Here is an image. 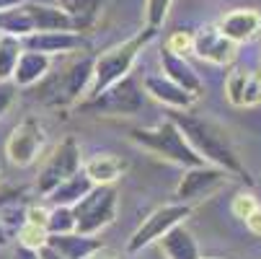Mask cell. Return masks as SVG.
<instances>
[{
    "label": "cell",
    "instance_id": "10",
    "mask_svg": "<svg viewBox=\"0 0 261 259\" xmlns=\"http://www.w3.org/2000/svg\"><path fill=\"white\" fill-rule=\"evenodd\" d=\"M44 143V130L36 120H23L21 125L13 127V132L6 140V156L13 166H31L36 158H39Z\"/></svg>",
    "mask_w": 261,
    "mask_h": 259
},
{
    "label": "cell",
    "instance_id": "25",
    "mask_svg": "<svg viewBox=\"0 0 261 259\" xmlns=\"http://www.w3.org/2000/svg\"><path fill=\"white\" fill-rule=\"evenodd\" d=\"M248 73L246 67H236L228 81H225V96L233 106H243V88H246V81H248Z\"/></svg>",
    "mask_w": 261,
    "mask_h": 259
},
{
    "label": "cell",
    "instance_id": "20",
    "mask_svg": "<svg viewBox=\"0 0 261 259\" xmlns=\"http://www.w3.org/2000/svg\"><path fill=\"white\" fill-rule=\"evenodd\" d=\"M34 31H75L70 16L60 6H47V3H23Z\"/></svg>",
    "mask_w": 261,
    "mask_h": 259
},
{
    "label": "cell",
    "instance_id": "4",
    "mask_svg": "<svg viewBox=\"0 0 261 259\" xmlns=\"http://www.w3.org/2000/svg\"><path fill=\"white\" fill-rule=\"evenodd\" d=\"M119 207V192L114 184H101L93 187L83 200L72 205V218H75V231L83 236H96L106 226L114 223Z\"/></svg>",
    "mask_w": 261,
    "mask_h": 259
},
{
    "label": "cell",
    "instance_id": "30",
    "mask_svg": "<svg viewBox=\"0 0 261 259\" xmlns=\"http://www.w3.org/2000/svg\"><path fill=\"white\" fill-rule=\"evenodd\" d=\"M256 207H258V200H256L251 192H241V195H236V197H233V205H230L233 215L241 218V220H246Z\"/></svg>",
    "mask_w": 261,
    "mask_h": 259
},
{
    "label": "cell",
    "instance_id": "16",
    "mask_svg": "<svg viewBox=\"0 0 261 259\" xmlns=\"http://www.w3.org/2000/svg\"><path fill=\"white\" fill-rule=\"evenodd\" d=\"M127 169H129L127 158H122L117 153H96L88 161H83V174L96 184V187L119 181L127 174Z\"/></svg>",
    "mask_w": 261,
    "mask_h": 259
},
{
    "label": "cell",
    "instance_id": "32",
    "mask_svg": "<svg viewBox=\"0 0 261 259\" xmlns=\"http://www.w3.org/2000/svg\"><path fill=\"white\" fill-rule=\"evenodd\" d=\"M16 99V86L11 81H0V117H3Z\"/></svg>",
    "mask_w": 261,
    "mask_h": 259
},
{
    "label": "cell",
    "instance_id": "22",
    "mask_svg": "<svg viewBox=\"0 0 261 259\" xmlns=\"http://www.w3.org/2000/svg\"><path fill=\"white\" fill-rule=\"evenodd\" d=\"M96 187V184L83 174V169L78 171V174H72L70 179H65L62 184H57L55 187V192L49 195V200L55 202V205H65V207H72L78 200H83L91 190Z\"/></svg>",
    "mask_w": 261,
    "mask_h": 259
},
{
    "label": "cell",
    "instance_id": "40",
    "mask_svg": "<svg viewBox=\"0 0 261 259\" xmlns=\"http://www.w3.org/2000/svg\"><path fill=\"white\" fill-rule=\"evenodd\" d=\"M199 259H217V256H199Z\"/></svg>",
    "mask_w": 261,
    "mask_h": 259
},
{
    "label": "cell",
    "instance_id": "21",
    "mask_svg": "<svg viewBox=\"0 0 261 259\" xmlns=\"http://www.w3.org/2000/svg\"><path fill=\"white\" fill-rule=\"evenodd\" d=\"M57 6L70 16L75 31H86L96 23V18L101 16L106 0H57Z\"/></svg>",
    "mask_w": 261,
    "mask_h": 259
},
{
    "label": "cell",
    "instance_id": "19",
    "mask_svg": "<svg viewBox=\"0 0 261 259\" xmlns=\"http://www.w3.org/2000/svg\"><path fill=\"white\" fill-rule=\"evenodd\" d=\"M166 259H199V244L194 239V233L186 228L184 223L181 226H173L168 233H163L158 239Z\"/></svg>",
    "mask_w": 261,
    "mask_h": 259
},
{
    "label": "cell",
    "instance_id": "33",
    "mask_svg": "<svg viewBox=\"0 0 261 259\" xmlns=\"http://www.w3.org/2000/svg\"><path fill=\"white\" fill-rule=\"evenodd\" d=\"M47 218H49V210L42 207V205H31L26 207V223H34V226H47ZM47 231V228H44Z\"/></svg>",
    "mask_w": 261,
    "mask_h": 259
},
{
    "label": "cell",
    "instance_id": "37",
    "mask_svg": "<svg viewBox=\"0 0 261 259\" xmlns=\"http://www.w3.org/2000/svg\"><path fill=\"white\" fill-rule=\"evenodd\" d=\"M39 259H65V256H60L55 249H49V246H42L39 249Z\"/></svg>",
    "mask_w": 261,
    "mask_h": 259
},
{
    "label": "cell",
    "instance_id": "36",
    "mask_svg": "<svg viewBox=\"0 0 261 259\" xmlns=\"http://www.w3.org/2000/svg\"><path fill=\"white\" fill-rule=\"evenodd\" d=\"M26 0H0V13H6V11H13L18 6H23Z\"/></svg>",
    "mask_w": 261,
    "mask_h": 259
},
{
    "label": "cell",
    "instance_id": "12",
    "mask_svg": "<svg viewBox=\"0 0 261 259\" xmlns=\"http://www.w3.org/2000/svg\"><path fill=\"white\" fill-rule=\"evenodd\" d=\"M236 50L238 47L220 34L217 23H204L192 39V52L199 60L212 62V65H230L236 57Z\"/></svg>",
    "mask_w": 261,
    "mask_h": 259
},
{
    "label": "cell",
    "instance_id": "6",
    "mask_svg": "<svg viewBox=\"0 0 261 259\" xmlns=\"http://www.w3.org/2000/svg\"><path fill=\"white\" fill-rule=\"evenodd\" d=\"M83 112H96V114H109V117H129L142 109V88L127 76L119 83L109 86L93 99H86L81 104Z\"/></svg>",
    "mask_w": 261,
    "mask_h": 259
},
{
    "label": "cell",
    "instance_id": "39",
    "mask_svg": "<svg viewBox=\"0 0 261 259\" xmlns=\"http://www.w3.org/2000/svg\"><path fill=\"white\" fill-rule=\"evenodd\" d=\"M8 246V231L3 228V223H0V249Z\"/></svg>",
    "mask_w": 261,
    "mask_h": 259
},
{
    "label": "cell",
    "instance_id": "7",
    "mask_svg": "<svg viewBox=\"0 0 261 259\" xmlns=\"http://www.w3.org/2000/svg\"><path fill=\"white\" fill-rule=\"evenodd\" d=\"M81 169H83V153H81L78 140L75 137H65L52 151L47 163L42 166L39 179H36V190H39L42 197H49L57 184H62L72 174H78Z\"/></svg>",
    "mask_w": 261,
    "mask_h": 259
},
{
    "label": "cell",
    "instance_id": "8",
    "mask_svg": "<svg viewBox=\"0 0 261 259\" xmlns=\"http://www.w3.org/2000/svg\"><path fill=\"white\" fill-rule=\"evenodd\" d=\"M192 210H194V207L186 205V202H171V205H163V207L153 210V213L137 226V231L129 236L127 251L135 254V251H142L145 246L155 244V241H158L163 233H168L173 226H181L184 220L192 215Z\"/></svg>",
    "mask_w": 261,
    "mask_h": 259
},
{
    "label": "cell",
    "instance_id": "3",
    "mask_svg": "<svg viewBox=\"0 0 261 259\" xmlns=\"http://www.w3.org/2000/svg\"><path fill=\"white\" fill-rule=\"evenodd\" d=\"M129 140L135 145H140L142 151H150L163 161H171L181 169H192V166H202L204 161L192 151V145L184 140L181 130L171 122L163 120L155 127H135L129 132Z\"/></svg>",
    "mask_w": 261,
    "mask_h": 259
},
{
    "label": "cell",
    "instance_id": "15",
    "mask_svg": "<svg viewBox=\"0 0 261 259\" xmlns=\"http://www.w3.org/2000/svg\"><path fill=\"white\" fill-rule=\"evenodd\" d=\"M142 88H145V93L150 96V99H155V101L176 109V112H186V109H192L194 101H197L192 93H186L181 86L171 83L166 76H145Z\"/></svg>",
    "mask_w": 261,
    "mask_h": 259
},
{
    "label": "cell",
    "instance_id": "5",
    "mask_svg": "<svg viewBox=\"0 0 261 259\" xmlns=\"http://www.w3.org/2000/svg\"><path fill=\"white\" fill-rule=\"evenodd\" d=\"M91 81H93V57L83 55L78 60H72L60 76L49 78L44 99L52 106H70V104H75L83 93L88 96Z\"/></svg>",
    "mask_w": 261,
    "mask_h": 259
},
{
    "label": "cell",
    "instance_id": "28",
    "mask_svg": "<svg viewBox=\"0 0 261 259\" xmlns=\"http://www.w3.org/2000/svg\"><path fill=\"white\" fill-rule=\"evenodd\" d=\"M168 8H171V0H147L145 3V21H147V29H161L166 16H168Z\"/></svg>",
    "mask_w": 261,
    "mask_h": 259
},
{
    "label": "cell",
    "instance_id": "35",
    "mask_svg": "<svg viewBox=\"0 0 261 259\" xmlns=\"http://www.w3.org/2000/svg\"><path fill=\"white\" fill-rule=\"evenodd\" d=\"M11 259H39V251H36V249H26V246H16L13 249V256Z\"/></svg>",
    "mask_w": 261,
    "mask_h": 259
},
{
    "label": "cell",
    "instance_id": "1",
    "mask_svg": "<svg viewBox=\"0 0 261 259\" xmlns=\"http://www.w3.org/2000/svg\"><path fill=\"white\" fill-rule=\"evenodd\" d=\"M168 120L181 130L184 140L192 145V151L210 166L215 169H222L225 174L230 176H248L238 153H236V148L230 145L225 130H222L220 125L204 120V117H197V114H186V112H173L168 114Z\"/></svg>",
    "mask_w": 261,
    "mask_h": 259
},
{
    "label": "cell",
    "instance_id": "14",
    "mask_svg": "<svg viewBox=\"0 0 261 259\" xmlns=\"http://www.w3.org/2000/svg\"><path fill=\"white\" fill-rule=\"evenodd\" d=\"M161 67H163L161 76H166L171 83L181 86L186 93H192L194 99L202 96L204 83H202V78H199V73L184 60V55H176V52L163 50V52H161Z\"/></svg>",
    "mask_w": 261,
    "mask_h": 259
},
{
    "label": "cell",
    "instance_id": "31",
    "mask_svg": "<svg viewBox=\"0 0 261 259\" xmlns=\"http://www.w3.org/2000/svg\"><path fill=\"white\" fill-rule=\"evenodd\" d=\"M192 39H194V34H189V31H173L168 36V42H166V50L168 52H176V55L192 52Z\"/></svg>",
    "mask_w": 261,
    "mask_h": 259
},
{
    "label": "cell",
    "instance_id": "38",
    "mask_svg": "<svg viewBox=\"0 0 261 259\" xmlns=\"http://www.w3.org/2000/svg\"><path fill=\"white\" fill-rule=\"evenodd\" d=\"M88 259H117L114 254H111V251H106V249H98L96 254H91Z\"/></svg>",
    "mask_w": 261,
    "mask_h": 259
},
{
    "label": "cell",
    "instance_id": "18",
    "mask_svg": "<svg viewBox=\"0 0 261 259\" xmlns=\"http://www.w3.org/2000/svg\"><path fill=\"white\" fill-rule=\"evenodd\" d=\"M47 246L55 249L60 256L65 259H88L91 254H96L101 246L98 239L93 236H83L78 231H72V233H60V236H47Z\"/></svg>",
    "mask_w": 261,
    "mask_h": 259
},
{
    "label": "cell",
    "instance_id": "29",
    "mask_svg": "<svg viewBox=\"0 0 261 259\" xmlns=\"http://www.w3.org/2000/svg\"><path fill=\"white\" fill-rule=\"evenodd\" d=\"M261 104V73L251 70L243 88V106H258Z\"/></svg>",
    "mask_w": 261,
    "mask_h": 259
},
{
    "label": "cell",
    "instance_id": "26",
    "mask_svg": "<svg viewBox=\"0 0 261 259\" xmlns=\"http://www.w3.org/2000/svg\"><path fill=\"white\" fill-rule=\"evenodd\" d=\"M0 223L6 231H18L26 223V210L18 205V200H11L0 207Z\"/></svg>",
    "mask_w": 261,
    "mask_h": 259
},
{
    "label": "cell",
    "instance_id": "27",
    "mask_svg": "<svg viewBox=\"0 0 261 259\" xmlns=\"http://www.w3.org/2000/svg\"><path fill=\"white\" fill-rule=\"evenodd\" d=\"M18 244L26 249H36L39 251L42 246H47V231L42 226H34V223H23L18 228Z\"/></svg>",
    "mask_w": 261,
    "mask_h": 259
},
{
    "label": "cell",
    "instance_id": "23",
    "mask_svg": "<svg viewBox=\"0 0 261 259\" xmlns=\"http://www.w3.org/2000/svg\"><path fill=\"white\" fill-rule=\"evenodd\" d=\"M23 52V44L18 36L0 34V81H11L13 70L18 65V57Z\"/></svg>",
    "mask_w": 261,
    "mask_h": 259
},
{
    "label": "cell",
    "instance_id": "11",
    "mask_svg": "<svg viewBox=\"0 0 261 259\" xmlns=\"http://www.w3.org/2000/svg\"><path fill=\"white\" fill-rule=\"evenodd\" d=\"M23 50L29 52H42L47 57L55 55H72L86 47V39L81 31H34L21 39Z\"/></svg>",
    "mask_w": 261,
    "mask_h": 259
},
{
    "label": "cell",
    "instance_id": "2",
    "mask_svg": "<svg viewBox=\"0 0 261 259\" xmlns=\"http://www.w3.org/2000/svg\"><path fill=\"white\" fill-rule=\"evenodd\" d=\"M155 34H158L155 29H145V31L135 34L132 39H127L122 44H114L111 50H106L98 57H93V81H91V88H88V99L98 96L109 86H114L122 78H127L135 60L140 57V52L147 44L155 39Z\"/></svg>",
    "mask_w": 261,
    "mask_h": 259
},
{
    "label": "cell",
    "instance_id": "24",
    "mask_svg": "<svg viewBox=\"0 0 261 259\" xmlns=\"http://www.w3.org/2000/svg\"><path fill=\"white\" fill-rule=\"evenodd\" d=\"M47 236H60V233H72L75 231V218H72V207L55 205L47 218Z\"/></svg>",
    "mask_w": 261,
    "mask_h": 259
},
{
    "label": "cell",
    "instance_id": "34",
    "mask_svg": "<svg viewBox=\"0 0 261 259\" xmlns=\"http://www.w3.org/2000/svg\"><path fill=\"white\" fill-rule=\"evenodd\" d=\"M243 223H246V228H248L253 236H261V205H258V207L243 220Z\"/></svg>",
    "mask_w": 261,
    "mask_h": 259
},
{
    "label": "cell",
    "instance_id": "13",
    "mask_svg": "<svg viewBox=\"0 0 261 259\" xmlns=\"http://www.w3.org/2000/svg\"><path fill=\"white\" fill-rule=\"evenodd\" d=\"M217 29L225 39H230L238 47L243 42H251L261 31V13L256 8H236L217 21Z\"/></svg>",
    "mask_w": 261,
    "mask_h": 259
},
{
    "label": "cell",
    "instance_id": "9",
    "mask_svg": "<svg viewBox=\"0 0 261 259\" xmlns=\"http://www.w3.org/2000/svg\"><path fill=\"white\" fill-rule=\"evenodd\" d=\"M228 176L222 169H215L210 163H202V166H192V169H184V176L176 187V197L186 205H192L197 200H204L210 197L212 192H217L220 187L228 184Z\"/></svg>",
    "mask_w": 261,
    "mask_h": 259
},
{
    "label": "cell",
    "instance_id": "17",
    "mask_svg": "<svg viewBox=\"0 0 261 259\" xmlns=\"http://www.w3.org/2000/svg\"><path fill=\"white\" fill-rule=\"evenodd\" d=\"M52 70V57L42 55V52H29L23 50L21 57H18V65L13 70V78L11 83L16 88H31L36 83H42Z\"/></svg>",
    "mask_w": 261,
    "mask_h": 259
}]
</instances>
